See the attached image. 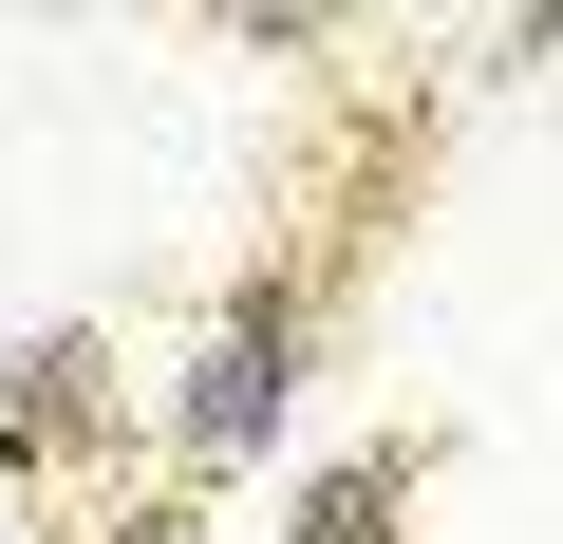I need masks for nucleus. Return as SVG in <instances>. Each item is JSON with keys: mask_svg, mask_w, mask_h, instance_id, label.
<instances>
[{"mask_svg": "<svg viewBox=\"0 0 563 544\" xmlns=\"http://www.w3.org/2000/svg\"><path fill=\"white\" fill-rule=\"evenodd\" d=\"M301 338H320V301L301 282H244L207 338H188V395H169V451L188 469H263V432L301 413Z\"/></svg>", "mask_w": 563, "mask_h": 544, "instance_id": "obj_1", "label": "nucleus"}, {"mask_svg": "<svg viewBox=\"0 0 563 544\" xmlns=\"http://www.w3.org/2000/svg\"><path fill=\"white\" fill-rule=\"evenodd\" d=\"M95 432H113V338H95V320L20 338V376H0V469H57V451H95Z\"/></svg>", "mask_w": 563, "mask_h": 544, "instance_id": "obj_2", "label": "nucleus"}, {"mask_svg": "<svg viewBox=\"0 0 563 544\" xmlns=\"http://www.w3.org/2000/svg\"><path fill=\"white\" fill-rule=\"evenodd\" d=\"M395 488H413L395 451H339V469L301 488V544H395Z\"/></svg>", "mask_w": 563, "mask_h": 544, "instance_id": "obj_3", "label": "nucleus"}, {"mask_svg": "<svg viewBox=\"0 0 563 544\" xmlns=\"http://www.w3.org/2000/svg\"><path fill=\"white\" fill-rule=\"evenodd\" d=\"M0 544H38V525H20V488H0Z\"/></svg>", "mask_w": 563, "mask_h": 544, "instance_id": "obj_4", "label": "nucleus"}]
</instances>
